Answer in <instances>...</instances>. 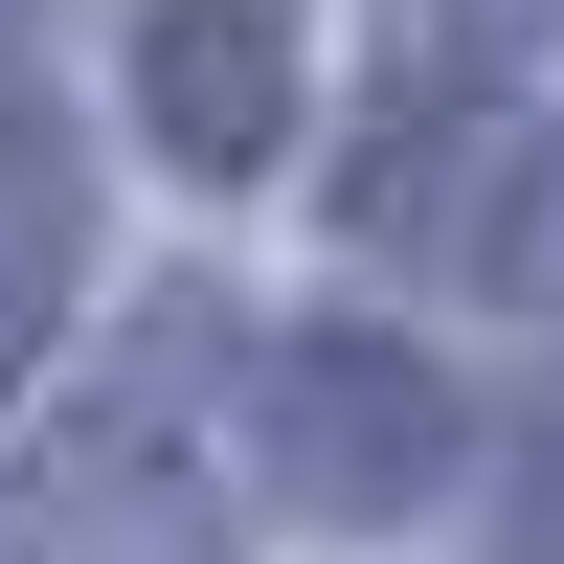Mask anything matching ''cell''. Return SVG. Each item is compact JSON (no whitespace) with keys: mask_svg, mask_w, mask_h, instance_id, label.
I'll use <instances>...</instances> for the list:
<instances>
[{"mask_svg":"<svg viewBox=\"0 0 564 564\" xmlns=\"http://www.w3.org/2000/svg\"><path fill=\"white\" fill-rule=\"evenodd\" d=\"M0 564H226V497L181 475V384H113L68 452L0 475Z\"/></svg>","mask_w":564,"mask_h":564,"instance_id":"cell-3","label":"cell"},{"mask_svg":"<svg viewBox=\"0 0 564 564\" xmlns=\"http://www.w3.org/2000/svg\"><path fill=\"white\" fill-rule=\"evenodd\" d=\"M520 23H542V0H406V45H430V68H497Z\"/></svg>","mask_w":564,"mask_h":564,"instance_id":"cell-6","label":"cell"},{"mask_svg":"<svg viewBox=\"0 0 564 564\" xmlns=\"http://www.w3.org/2000/svg\"><path fill=\"white\" fill-rule=\"evenodd\" d=\"M249 475L294 497L316 542L430 520L452 497V361H406V339H271L249 361Z\"/></svg>","mask_w":564,"mask_h":564,"instance_id":"cell-2","label":"cell"},{"mask_svg":"<svg viewBox=\"0 0 564 564\" xmlns=\"http://www.w3.org/2000/svg\"><path fill=\"white\" fill-rule=\"evenodd\" d=\"M45 294H68V90L0 0V361H45Z\"/></svg>","mask_w":564,"mask_h":564,"instance_id":"cell-5","label":"cell"},{"mask_svg":"<svg viewBox=\"0 0 564 564\" xmlns=\"http://www.w3.org/2000/svg\"><path fill=\"white\" fill-rule=\"evenodd\" d=\"M135 113H159V159L271 181V135H294V23H271V0H135Z\"/></svg>","mask_w":564,"mask_h":564,"instance_id":"cell-4","label":"cell"},{"mask_svg":"<svg viewBox=\"0 0 564 564\" xmlns=\"http://www.w3.org/2000/svg\"><path fill=\"white\" fill-rule=\"evenodd\" d=\"M339 226L384 271H452V294H564V135L542 113H497V90H406L384 135H361V181H339Z\"/></svg>","mask_w":564,"mask_h":564,"instance_id":"cell-1","label":"cell"}]
</instances>
